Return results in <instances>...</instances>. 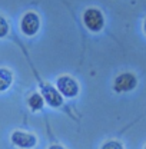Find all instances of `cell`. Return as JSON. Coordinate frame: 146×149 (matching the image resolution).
<instances>
[{"instance_id": "obj_1", "label": "cell", "mask_w": 146, "mask_h": 149, "mask_svg": "<svg viewBox=\"0 0 146 149\" xmlns=\"http://www.w3.org/2000/svg\"><path fill=\"white\" fill-rule=\"evenodd\" d=\"M83 22H85L86 27L92 32H100L105 24L103 15L97 9H88L83 15Z\"/></svg>"}, {"instance_id": "obj_2", "label": "cell", "mask_w": 146, "mask_h": 149, "mask_svg": "<svg viewBox=\"0 0 146 149\" xmlns=\"http://www.w3.org/2000/svg\"><path fill=\"white\" fill-rule=\"evenodd\" d=\"M56 88L66 97H74L79 93V85L70 76H60L56 82Z\"/></svg>"}, {"instance_id": "obj_3", "label": "cell", "mask_w": 146, "mask_h": 149, "mask_svg": "<svg viewBox=\"0 0 146 149\" xmlns=\"http://www.w3.org/2000/svg\"><path fill=\"white\" fill-rule=\"evenodd\" d=\"M12 142L22 149H32L36 146L37 138L32 133L27 132H22V130H16L12 133Z\"/></svg>"}, {"instance_id": "obj_4", "label": "cell", "mask_w": 146, "mask_h": 149, "mask_svg": "<svg viewBox=\"0 0 146 149\" xmlns=\"http://www.w3.org/2000/svg\"><path fill=\"white\" fill-rule=\"evenodd\" d=\"M20 26H22V32L24 35L33 36V35H36L39 27H40V19L35 12H29L23 16Z\"/></svg>"}, {"instance_id": "obj_5", "label": "cell", "mask_w": 146, "mask_h": 149, "mask_svg": "<svg viewBox=\"0 0 146 149\" xmlns=\"http://www.w3.org/2000/svg\"><path fill=\"white\" fill-rule=\"evenodd\" d=\"M138 85V79L133 73H122L115 79L113 88L116 92H129L135 89Z\"/></svg>"}, {"instance_id": "obj_6", "label": "cell", "mask_w": 146, "mask_h": 149, "mask_svg": "<svg viewBox=\"0 0 146 149\" xmlns=\"http://www.w3.org/2000/svg\"><path fill=\"white\" fill-rule=\"evenodd\" d=\"M42 93H43V99L52 108H59L63 103V97H62L60 92L50 85H42Z\"/></svg>"}, {"instance_id": "obj_7", "label": "cell", "mask_w": 146, "mask_h": 149, "mask_svg": "<svg viewBox=\"0 0 146 149\" xmlns=\"http://www.w3.org/2000/svg\"><path fill=\"white\" fill-rule=\"evenodd\" d=\"M13 82V74L7 69H0V92L6 91Z\"/></svg>"}, {"instance_id": "obj_8", "label": "cell", "mask_w": 146, "mask_h": 149, "mask_svg": "<svg viewBox=\"0 0 146 149\" xmlns=\"http://www.w3.org/2000/svg\"><path fill=\"white\" fill-rule=\"evenodd\" d=\"M29 106L32 111H40L43 108V97L39 93H33L29 97Z\"/></svg>"}, {"instance_id": "obj_9", "label": "cell", "mask_w": 146, "mask_h": 149, "mask_svg": "<svg viewBox=\"0 0 146 149\" xmlns=\"http://www.w3.org/2000/svg\"><path fill=\"white\" fill-rule=\"evenodd\" d=\"M102 149H123V146H122V143L117 142V141H109V142L103 143Z\"/></svg>"}, {"instance_id": "obj_10", "label": "cell", "mask_w": 146, "mask_h": 149, "mask_svg": "<svg viewBox=\"0 0 146 149\" xmlns=\"http://www.w3.org/2000/svg\"><path fill=\"white\" fill-rule=\"evenodd\" d=\"M9 32V24L6 22V19L0 16V37H4Z\"/></svg>"}, {"instance_id": "obj_11", "label": "cell", "mask_w": 146, "mask_h": 149, "mask_svg": "<svg viewBox=\"0 0 146 149\" xmlns=\"http://www.w3.org/2000/svg\"><path fill=\"white\" fill-rule=\"evenodd\" d=\"M49 149H65L63 146H60V145H52Z\"/></svg>"}, {"instance_id": "obj_12", "label": "cell", "mask_w": 146, "mask_h": 149, "mask_svg": "<svg viewBox=\"0 0 146 149\" xmlns=\"http://www.w3.org/2000/svg\"><path fill=\"white\" fill-rule=\"evenodd\" d=\"M145 32H146V20H145Z\"/></svg>"}, {"instance_id": "obj_13", "label": "cell", "mask_w": 146, "mask_h": 149, "mask_svg": "<svg viewBox=\"0 0 146 149\" xmlns=\"http://www.w3.org/2000/svg\"><path fill=\"white\" fill-rule=\"evenodd\" d=\"M145 149H146V146H145Z\"/></svg>"}]
</instances>
